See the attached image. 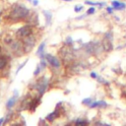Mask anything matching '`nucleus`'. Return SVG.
I'll return each mask as SVG.
<instances>
[{
  "label": "nucleus",
  "instance_id": "412c9836",
  "mask_svg": "<svg viewBox=\"0 0 126 126\" xmlns=\"http://www.w3.org/2000/svg\"><path fill=\"white\" fill-rule=\"evenodd\" d=\"M75 124H78V125H84V124H88V122H87V121H85V120L78 119V120H76V121H75Z\"/></svg>",
  "mask_w": 126,
  "mask_h": 126
},
{
  "label": "nucleus",
  "instance_id": "0eeeda50",
  "mask_svg": "<svg viewBox=\"0 0 126 126\" xmlns=\"http://www.w3.org/2000/svg\"><path fill=\"white\" fill-rule=\"evenodd\" d=\"M18 91L17 90H15L14 91V94L8 99V101L6 102V108L7 109H12V107L15 105V103H16V101H17V98H18Z\"/></svg>",
  "mask_w": 126,
  "mask_h": 126
},
{
  "label": "nucleus",
  "instance_id": "2eb2a0df",
  "mask_svg": "<svg viewBox=\"0 0 126 126\" xmlns=\"http://www.w3.org/2000/svg\"><path fill=\"white\" fill-rule=\"evenodd\" d=\"M93 101H94V100H93V98H91V97H88V98H85V99L82 100L83 104H86V105H90Z\"/></svg>",
  "mask_w": 126,
  "mask_h": 126
},
{
  "label": "nucleus",
  "instance_id": "7ed1b4c3",
  "mask_svg": "<svg viewBox=\"0 0 126 126\" xmlns=\"http://www.w3.org/2000/svg\"><path fill=\"white\" fill-rule=\"evenodd\" d=\"M36 42V37L33 33L30 34L29 36L23 38V47H24V51L25 53H29L32 50V48L34 47Z\"/></svg>",
  "mask_w": 126,
  "mask_h": 126
},
{
  "label": "nucleus",
  "instance_id": "6ab92c4d",
  "mask_svg": "<svg viewBox=\"0 0 126 126\" xmlns=\"http://www.w3.org/2000/svg\"><path fill=\"white\" fill-rule=\"evenodd\" d=\"M85 3H86L87 5H91V6H96V5L99 6V2H93V1H89V0H87Z\"/></svg>",
  "mask_w": 126,
  "mask_h": 126
},
{
  "label": "nucleus",
  "instance_id": "9d476101",
  "mask_svg": "<svg viewBox=\"0 0 126 126\" xmlns=\"http://www.w3.org/2000/svg\"><path fill=\"white\" fill-rule=\"evenodd\" d=\"M108 104L106 101L104 100H96V101H93L89 106L91 108H95V107H106Z\"/></svg>",
  "mask_w": 126,
  "mask_h": 126
},
{
  "label": "nucleus",
  "instance_id": "2f4dec72",
  "mask_svg": "<svg viewBox=\"0 0 126 126\" xmlns=\"http://www.w3.org/2000/svg\"><path fill=\"white\" fill-rule=\"evenodd\" d=\"M0 15H1V11H0ZM0 17H1V16H0Z\"/></svg>",
  "mask_w": 126,
  "mask_h": 126
},
{
  "label": "nucleus",
  "instance_id": "5701e85b",
  "mask_svg": "<svg viewBox=\"0 0 126 126\" xmlns=\"http://www.w3.org/2000/svg\"><path fill=\"white\" fill-rule=\"evenodd\" d=\"M105 38H107V39H109V40H112V39H113V36H112V32H106V33H105Z\"/></svg>",
  "mask_w": 126,
  "mask_h": 126
},
{
  "label": "nucleus",
  "instance_id": "b1692460",
  "mask_svg": "<svg viewBox=\"0 0 126 126\" xmlns=\"http://www.w3.org/2000/svg\"><path fill=\"white\" fill-rule=\"evenodd\" d=\"M65 43H66L67 45H71V44L73 43V39H72L71 37H67L66 40H65Z\"/></svg>",
  "mask_w": 126,
  "mask_h": 126
},
{
  "label": "nucleus",
  "instance_id": "6e6552de",
  "mask_svg": "<svg viewBox=\"0 0 126 126\" xmlns=\"http://www.w3.org/2000/svg\"><path fill=\"white\" fill-rule=\"evenodd\" d=\"M113 10H124L126 8V4L124 2H119L117 0H113L111 2Z\"/></svg>",
  "mask_w": 126,
  "mask_h": 126
},
{
  "label": "nucleus",
  "instance_id": "c85d7f7f",
  "mask_svg": "<svg viewBox=\"0 0 126 126\" xmlns=\"http://www.w3.org/2000/svg\"><path fill=\"white\" fill-rule=\"evenodd\" d=\"M1 50H2V47H1V45H0V53H1Z\"/></svg>",
  "mask_w": 126,
  "mask_h": 126
},
{
  "label": "nucleus",
  "instance_id": "1a4fd4ad",
  "mask_svg": "<svg viewBox=\"0 0 126 126\" xmlns=\"http://www.w3.org/2000/svg\"><path fill=\"white\" fill-rule=\"evenodd\" d=\"M40 103V97H35V98H32L30 102V105H29V109L31 111H34L35 108L37 107V105Z\"/></svg>",
  "mask_w": 126,
  "mask_h": 126
},
{
  "label": "nucleus",
  "instance_id": "aec40b11",
  "mask_svg": "<svg viewBox=\"0 0 126 126\" xmlns=\"http://www.w3.org/2000/svg\"><path fill=\"white\" fill-rule=\"evenodd\" d=\"M27 61H28V60H26L25 62H23V63H22V64H21V65H20V66H19V67L17 68V70H16V75H17V74H18V73H19V72H20V71H21V70L23 69V67H24V66L26 65V63H27Z\"/></svg>",
  "mask_w": 126,
  "mask_h": 126
},
{
  "label": "nucleus",
  "instance_id": "20e7f679",
  "mask_svg": "<svg viewBox=\"0 0 126 126\" xmlns=\"http://www.w3.org/2000/svg\"><path fill=\"white\" fill-rule=\"evenodd\" d=\"M33 33V29L31 25H25L23 27H21L18 32H17V37L20 39H23L27 36H29L30 34Z\"/></svg>",
  "mask_w": 126,
  "mask_h": 126
},
{
  "label": "nucleus",
  "instance_id": "a878e982",
  "mask_svg": "<svg viewBox=\"0 0 126 126\" xmlns=\"http://www.w3.org/2000/svg\"><path fill=\"white\" fill-rule=\"evenodd\" d=\"M90 76H91L92 78H94V79H96V78H97V75H96L95 72H91V73H90Z\"/></svg>",
  "mask_w": 126,
  "mask_h": 126
},
{
  "label": "nucleus",
  "instance_id": "9b49d317",
  "mask_svg": "<svg viewBox=\"0 0 126 126\" xmlns=\"http://www.w3.org/2000/svg\"><path fill=\"white\" fill-rule=\"evenodd\" d=\"M58 115H59V113H58V109H55L53 112L49 113V114L45 117V119H46L47 121H49V122H52L53 120H55L56 118H58Z\"/></svg>",
  "mask_w": 126,
  "mask_h": 126
},
{
  "label": "nucleus",
  "instance_id": "cd10ccee",
  "mask_svg": "<svg viewBox=\"0 0 126 126\" xmlns=\"http://www.w3.org/2000/svg\"><path fill=\"white\" fill-rule=\"evenodd\" d=\"M4 121H5V117L0 118V125H1V124H4Z\"/></svg>",
  "mask_w": 126,
  "mask_h": 126
},
{
  "label": "nucleus",
  "instance_id": "7c9ffc66",
  "mask_svg": "<svg viewBox=\"0 0 126 126\" xmlns=\"http://www.w3.org/2000/svg\"><path fill=\"white\" fill-rule=\"evenodd\" d=\"M28 1H29V2H32V0H28Z\"/></svg>",
  "mask_w": 126,
  "mask_h": 126
},
{
  "label": "nucleus",
  "instance_id": "c756f323",
  "mask_svg": "<svg viewBox=\"0 0 126 126\" xmlns=\"http://www.w3.org/2000/svg\"><path fill=\"white\" fill-rule=\"evenodd\" d=\"M63 1H72V0H63Z\"/></svg>",
  "mask_w": 126,
  "mask_h": 126
},
{
  "label": "nucleus",
  "instance_id": "393cba45",
  "mask_svg": "<svg viewBox=\"0 0 126 126\" xmlns=\"http://www.w3.org/2000/svg\"><path fill=\"white\" fill-rule=\"evenodd\" d=\"M106 12H107L108 14H112L113 8H112V7H106Z\"/></svg>",
  "mask_w": 126,
  "mask_h": 126
},
{
  "label": "nucleus",
  "instance_id": "ddd939ff",
  "mask_svg": "<svg viewBox=\"0 0 126 126\" xmlns=\"http://www.w3.org/2000/svg\"><path fill=\"white\" fill-rule=\"evenodd\" d=\"M8 65V59L6 56H3V55H0V71L3 70L6 66Z\"/></svg>",
  "mask_w": 126,
  "mask_h": 126
},
{
  "label": "nucleus",
  "instance_id": "39448f33",
  "mask_svg": "<svg viewBox=\"0 0 126 126\" xmlns=\"http://www.w3.org/2000/svg\"><path fill=\"white\" fill-rule=\"evenodd\" d=\"M60 54H61L62 59H63L65 62H70V61H72V60H73V58H74L73 51H72V49H71L68 45H67V47L65 46L64 48H62V49H61Z\"/></svg>",
  "mask_w": 126,
  "mask_h": 126
},
{
  "label": "nucleus",
  "instance_id": "f8f14e48",
  "mask_svg": "<svg viewBox=\"0 0 126 126\" xmlns=\"http://www.w3.org/2000/svg\"><path fill=\"white\" fill-rule=\"evenodd\" d=\"M102 46H103V49L106 50V51L112 50V47H113V45H112V40H109V39L105 38L104 41H103V45H102Z\"/></svg>",
  "mask_w": 126,
  "mask_h": 126
},
{
  "label": "nucleus",
  "instance_id": "4be33fe9",
  "mask_svg": "<svg viewBox=\"0 0 126 126\" xmlns=\"http://www.w3.org/2000/svg\"><path fill=\"white\" fill-rule=\"evenodd\" d=\"M94 11H95L94 7V6H92V7H91V8H89V10L87 11V15H92V14H94Z\"/></svg>",
  "mask_w": 126,
  "mask_h": 126
},
{
  "label": "nucleus",
  "instance_id": "bb28decb",
  "mask_svg": "<svg viewBox=\"0 0 126 126\" xmlns=\"http://www.w3.org/2000/svg\"><path fill=\"white\" fill-rule=\"evenodd\" d=\"M32 2L33 6H37L38 5V0H32Z\"/></svg>",
  "mask_w": 126,
  "mask_h": 126
},
{
  "label": "nucleus",
  "instance_id": "dca6fc26",
  "mask_svg": "<svg viewBox=\"0 0 126 126\" xmlns=\"http://www.w3.org/2000/svg\"><path fill=\"white\" fill-rule=\"evenodd\" d=\"M46 59H45V57L44 58H41V60H40V63H39V65H40V67H41V69L43 70L45 67H46Z\"/></svg>",
  "mask_w": 126,
  "mask_h": 126
},
{
  "label": "nucleus",
  "instance_id": "f3484780",
  "mask_svg": "<svg viewBox=\"0 0 126 126\" xmlns=\"http://www.w3.org/2000/svg\"><path fill=\"white\" fill-rule=\"evenodd\" d=\"M83 6L82 5H76L75 7H74V11L76 12V13H79V12H81L82 10H83Z\"/></svg>",
  "mask_w": 126,
  "mask_h": 126
},
{
  "label": "nucleus",
  "instance_id": "f257e3e1",
  "mask_svg": "<svg viewBox=\"0 0 126 126\" xmlns=\"http://www.w3.org/2000/svg\"><path fill=\"white\" fill-rule=\"evenodd\" d=\"M29 16H30V10H29V8H27L23 4H15L11 8L9 14L7 15V18L10 21L16 23V22L23 21V20L27 19Z\"/></svg>",
  "mask_w": 126,
  "mask_h": 126
},
{
  "label": "nucleus",
  "instance_id": "4468645a",
  "mask_svg": "<svg viewBox=\"0 0 126 126\" xmlns=\"http://www.w3.org/2000/svg\"><path fill=\"white\" fill-rule=\"evenodd\" d=\"M43 15L45 17V20H46V25L49 26L50 23H51V18H52V14L50 11H43Z\"/></svg>",
  "mask_w": 126,
  "mask_h": 126
},
{
  "label": "nucleus",
  "instance_id": "f03ea898",
  "mask_svg": "<svg viewBox=\"0 0 126 126\" xmlns=\"http://www.w3.org/2000/svg\"><path fill=\"white\" fill-rule=\"evenodd\" d=\"M47 87H48V79L45 77H41L38 80H36V82L34 83L33 89L37 91L39 96H42L43 94L46 92Z\"/></svg>",
  "mask_w": 126,
  "mask_h": 126
},
{
  "label": "nucleus",
  "instance_id": "a211bd4d",
  "mask_svg": "<svg viewBox=\"0 0 126 126\" xmlns=\"http://www.w3.org/2000/svg\"><path fill=\"white\" fill-rule=\"evenodd\" d=\"M41 70H42V69H41L40 65L38 64V65L36 66V69H35V70H34V72H33V75H34V76H37V75L40 73V71H41Z\"/></svg>",
  "mask_w": 126,
  "mask_h": 126
},
{
  "label": "nucleus",
  "instance_id": "423d86ee",
  "mask_svg": "<svg viewBox=\"0 0 126 126\" xmlns=\"http://www.w3.org/2000/svg\"><path fill=\"white\" fill-rule=\"evenodd\" d=\"M45 59H46L47 63H48L51 67H53V68H55V69L60 68V66H61V61H60L57 57H55L54 55L45 54Z\"/></svg>",
  "mask_w": 126,
  "mask_h": 126
},
{
  "label": "nucleus",
  "instance_id": "473e14b6",
  "mask_svg": "<svg viewBox=\"0 0 126 126\" xmlns=\"http://www.w3.org/2000/svg\"><path fill=\"white\" fill-rule=\"evenodd\" d=\"M124 46H126V43H125V45H124Z\"/></svg>",
  "mask_w": 126,
  "mask_h": 126
}]
</instances>
